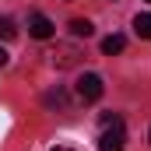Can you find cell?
Masks as SVG:
<instances>
[{"label": "cell", "mask_w": 151, "mask_h": 151, "mask_svg": "<svg viewBox=\"0 0 151 151\" xmlns=\"http://www.w3.org/2000/svg\"><path fill=\"white\" fill-rule=\"evenodd\" d=\"M70 32H74L77 39H81V35L88 39V35H95V25H91L88 18H74V21H70Z\"/></svg>", "instance_id": "cell-8"}, {"label": "cell", "mask_w": 151, "mask_h": 151, "mask_svg": "<svg viewBox=\"0 0 151 151\" xmlns=\"http://www.w3.org/2000/svg\"><path fill=\"white\" fill-rule=\"evenodd\" d=\"M74 60H77V49H70V46H60V49L53 53V63H56V67H70Z\"/></svg>", "instance_id": "cell-7"}, {"label": "cell", "mask_w": 151, "mask_h": 151, "mask_svg": "<svg viewBox=\"0 0 151 151\" xmlns=\"http://www.w3.org/2000/svg\"><path fill=\"white\" fill-rule=\"evenodd\" d=\"M102 91H106V84H102L99 74H81L77 77V99L81 102H99Z\"/></svg>", "instance_id": "cell-2"}, {"label": "cell", "mask_w": 151, "mask_h": 151, "mask_svg": "<svg viewBox=\"0 0 151 151\" xmlns=\"http://www.w3.org/2000/svg\"><path fill=\"white\" fill-rule=\"evenodd\" d=\"M134 32L141 39H151V11H141V14L134 18Z\"/></svg>", "instance_id": "cell-6"}, {"label": "cell", "mask_w": 151, "mask_h": 151, "mask_svg": "<svg viewBox=\"0 0 151 151\" xmlns=\"http://www.w3.org/2000/svg\"><path fill=\"white\" fill-rule=\"evenodd\" d=\"M49 151H70V148H49Z\"/></svg>", "instance_id": "cell-11"}, {"label": "cell", "mask_w": 151, "mask_h": 151, "mask_svg": "<svg viewBox=\"0 0 151 151\" xmlns=\"http://www.w3.org/2000/svg\"><path fill=\"white\" fill-rule=\"evenodd\" d=\"M0 67H7V49H0Z\"/></svg>", "instance_id": "cell-10"}, {"label": "cell", "mask_w": 151, "mask_h": 151, "mask_svg": "<svg viewBox=\"0 0 151 151\" xmlns=\"http://www.w3.org/2000/svg\"><path fill=\"white\" fill-rule=\"evenodd\" d=\"M123 49H127V39H123V35H106V39H102V53H106V56L123 53Z\"/></svg>", "instance_id": "cell-5"}, {"label": "cell", "mask_w": 151, "mask_h": 151, "mask_svg": "<svg viewBox=\"0 0 151 151\" xmlns=\"http://www.w3.org/2000/svg\"><path fill=\"white\" fill-rule=\"evenodd\" d=\"M53 32H56V25H53L46 14H32V18H28V35L32 39H53Z\"/></svg>", "instance_id": "cell-3"}, {"label": "cell", "mask_w": 151, "mask_h": 151, "mask_svg": "<svg viewBox=\"0 0 151 151\" xmlns=\"http://www.w3.org/2000/svg\"><path fill=\"white\" fill-rule=\"evenodd\" d=\"M14 35H18L14 21H11V18H0V39H14Z\"/></svg>", "instance_id": "cell-9"}, {"label": "cell", "mask_w": 151, "mask_h": 151, "mask_svg": "<svg viewBox=\"0 0 151 151\" xmlns=\"http://www.w3.org/2000/svg\"><path fill=\"white\" fill-rule=\"evenodd\" d=\"M42 102H46L49 109H63V106H67V91H63V88L56 84L53 91H46V95H42Z\"/></svg>", "instance_id": "cell-4"}, {"label": "cell", "mask_w": 151, "mask_h": 151, "mask_svg": "<svg viewBox=\"0 0 151 151\" xmlns=\"http://www.w3.org/2000/svg\"><path fill=\"white\" fill-rule=\"evenodd\" d=\"M123 144H127V127H123V119H113L109 127H102L99 151H123Z\"/></svg>", "instance_id": "cell-1"}]
</instances>
